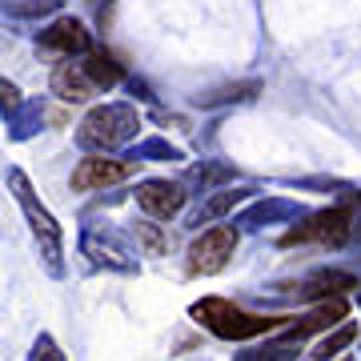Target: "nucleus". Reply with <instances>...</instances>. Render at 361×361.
I'll use <instances>...</instances> for the list:
<instances>
[{
    "mask_svg": "<svg viewBox=\"0 0 361 361\" xmlns=\"http://www.w3.org/2000/svg\"><path fill=\"white\" fill-rule=\"evenodd\" d=\"M341 322H345V301H341V297H325L322 310H313L305 322L293 325L285 337H289V341H301V337L317 334V329H329V325H341Z\"/></svg>",
    "mask_w": 361,
    "mask_h": 361,
    "instance_id": "10",
    "label": "nucleus"
},
{
    "mask_svg": "<svg viewBox=\"0 0 361 361\" xmlns=\"http://www.w3.org/2000/svg\"><path fill=\"white\" fill-rule=\"evenodd\" d=\"M137 201H141V209L149 217H173L185 205V189L177 180H145L137 189Z\"/></svg>",
    "mask_w": 361,
    "mask_h": 361,
    "instance_id": "8",
    "label": "nucleus"
},
{
    "mask_svg": "<svg viewBox=\"0 0 361 361\" xmlns=\"http://www.w3.org/2000/svg\"><path fill=\"white\" fill-rule=\"evenodd\" d=\"M8 185L16 189V201H20V209L28 213V221H32V233H37L40 241H44V249H49V261L52 269H56V249H61V229L52 225V217L44 213V209L32 201V189H28V180L20 177V173H8Z\"/></svg>",
    "mask_w": 361,
    "mask_h": 361,
    "instance_id": "6",
    "label": "nucleus"
},
{
    "mask_svg": "<svg viewBox=\"0 0 361 361\" xmlns=\"http://www.w3.org/2000/svg\"><path fill=\"white\" fill-rule=\"evenodd\" d=\"M137 129V116L125 109V104H109V109H97L89 113V121L80 125V141L85 145H121L129 133Z\"/></svg>",
    "mask_w": 361,
    "mask_h": 361,
    "instance_id": "3",
    "label": "nucleus"
},
{
    "mask_svg": "<svg viewBox=\"0 0 361 361\" xmlns=\"http://www.w3.org/2000/svg\"><path fill=\"white\" fill-rule=\"evenodd\" d=\"M137 229H141V237H145V245H149V253H161V249H165V241L157 237L153 225H137Z\"/></svg>",
    "mask_w": 361,
    "mask_h": 361,
    "instance_id": "14",
    "label": "nucleus"
},
{
    "mask_svg": "<svg viewBox=\"0 0 361 361\" xmlns=\"http://www.w3.org/2000/svg\"><path fill=\"white\" fill-rule=\"evenodd\" d=\"M237 249V229L233 225H213L193 241L189 249V269L193 273H221Z\"/></svg>",
    "mask_w": 361,
    "mask_h": 361,
    "instance_id": "2",
    "label": "nucleus"
},
{
    "mask_svg": "<svg viewBox=\"0 0 361 361\" xmlns=\"http://www.w3.org/2000/svg\"><path fill=\"white\" fill-rule=\"evenodd\" d=\"M37 44L44 52H56V56H73V52H85L89 49V32H85V25L80 20H56L52 28H44L37 37Z\"/></svg>",
    "mask_w": 361,
    "mask_h": 361,
    "instance_id": "9",
    "label": "nucleus"
},
{
    "mask_svg": "<svg viewBox=\"0 0 361 361\" xmlns=\"http://www.w3.org/2000/svg\"><path fill=\"white\" fill-rule=\"evenodd\" d=\"M85 68H89V77L97 80V89H113L116 80H121V68H116L109 56H101V52H97V56H89V61H85Z\"/></svg>",
    "mask_w": 361,
    "mask_h": 361,
    "instance_id": "12",
    "label": "nucleus"
},
{
    "mask_svg": "<svg viewBox=\"0 0 361 361\" xmlns=\"http://www.w3.org/2000/svg\"><path fill=\"white\" fill-rule=\"evenodd\" d=\"M32 357H65V353H56V345H52L49 337H40L37 349H32Z\"/></svg>",
    "mask_w": 361,
    "mask_h": 361,
    "instance_id": "15",
    "label": "nucleus"
},
{
    "mask_svg": "<svg viewBox=\"0 0 361 361\" xmlns=\"http://www.w3.org/2000/svg\"><path fill=\"white\" fill-rule=\"evenodd\" d=\"M349 289H357V277H349V273H317V277H310V281L301 285V293L310 297V301H317V297H341L349 293Z\"/></svg>",
    "mask_w": 361,
    "mask_h": 361,
    "instance_id": "11",
    "label": "nucleus"
},
{
    "mask_svg": "<svg viewBox=\"0 0 361 361\" xmlns=\"http://www.w3.org/2000/svg\"><path fill=\"white\" fill-rule=\"evenodd\" d=\"M52 92L61 97V101L68 104H80V101H89V97H97V80L89 77V68H85V61H73L68 56V65H56V73H52Z\"/></svg>",
    "mask_w": 361,
    "mask_h": 361,
    "instance_id": "7",
    "label": "nucleus"
},
{
    "mask_svg": "<svg viewBox=\"0 0 361 361\" xmlns=\"http://www.w3.org/2000/svg\"><path fill=\"white\" fill-rule=\"evenodd\" d=\"M349 237V209H325L310 225H301V229L285 233L281 241L285 245H297V241H317V245H341Z\"/></svg>",
    "mask_w": 361,
    "mask_h": 361,
    "instance_id": "4",
    "label": "nucleus"
},
{
    "mask_svg": "<svg viewBox=\"0 0 361 361\" xmlns=\"http://www.w3.org/2000/svg\"><path fill=\"white\" fill-rule=\"evenodd\" d=\"M133 177V161H116V157H85L77 169H73V189L77 193H89V189H104V185H116V180Z\"/></svg>",
    "mask_w": 361,
    "mask_h": 361,
    "instance_id": "5",
    "label": "nucleus"
},
{
    "mask_svg": "<svg viewBox=\"0 0 361 361\" xmlns=\"http://www.w3.org/2000/svg\"><path fill=\"white\" fill-rule=\"evenodd\" d=\"M0 92H4V104H16V101H20V92H16L13 85H8V80H4V85H0Z\"/></svg>",
    "mask_w": 361,
    "mask_h": 361,
    "instance_id": "16",
    "label": "nucleus"
},
{
    "mask_svg": "<svg viewBox=\"0 0 361 361\" xmlns=\"http://www.w3.org/2000/svg\"><path fill=\"white\" fill-rule=\"evenodd\" d=\"M353 337H357V325H353V322H341V325H337V334L325 337L322 345H317V357H334V353H341V349H345Z\"/></svg>",
    "mask_w": 361,
    "mask_h": 361,
    "instance_id": "13",
    "label": "nucleus"
},
{
    "mask_svg": "<svg viewBox=\"0 0 361 361\" xmlns=\"http://www.w3.org/2000/svg\"><path fill=\"white\" fill-rule=\"evenodd\" d=\"M193 317L205 325L209 334L225 337V341L261 337V334H269V329H277V322H281V317H257V313L237 310V305H233V301H225V297H205V301H197Z\"/></svg>",
    "mask_w": 361,
    "mask_h": 361,
    "instance_id": "1",
    "label": "nucleus"
}]
</instances>
